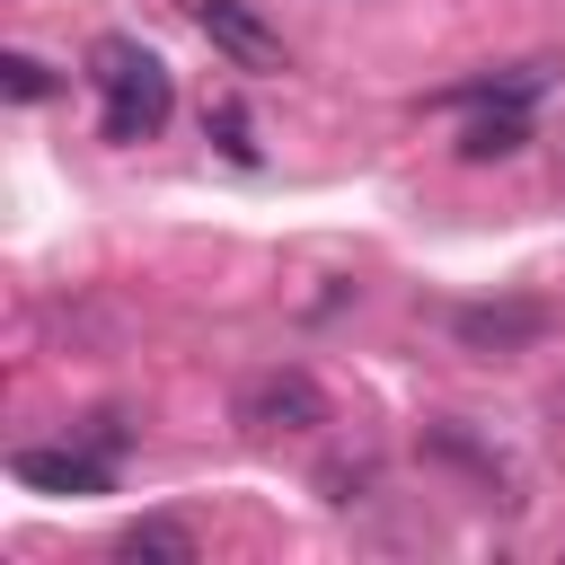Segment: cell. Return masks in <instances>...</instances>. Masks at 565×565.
<instances>
[{
    "label": "cell",
    "mask_w": 565,
    "mask_h": 565,
    "mask_svg": "<svg viewBox=\"0 0 565 565\" xmlns=\"http://www.w3.org/2000/svg\"><path fill=\"white\" fill-rule=\"evenodd\" d=\"M88 88L106 97V141H150L168 124V106H177L168 62L150 44H132V35H97L88 44Z\"/></svg>",
    "instance_id": "cell-1"
},
{
    "label": "cell",
    "mask_w": 565,
    "mask_h": 565,
    "mask_svg": "<svg viewBox=\"0 0 565 565\" xmlns=\"http://www.w3.org/2000/svg\"><path fill=\"white\" fill-rule=\"evenodd\" d=\"M238 424L247 433H318L327 424V388L309 380V371H256L247 388H238Z\"/></svg>",
    "instance_id": "cell-2"
},
{
    "label": "cell",
    "mask_w": 565,
    "mask_h": 565,
    "mask_svg": "<svg viewBox=\"0 0 565 565\" xmlns=\"http://www.w3.org/2000/svg\"><path fill=\"white\" fill-rule=\"evenodd\" d=\"M185 18L203 26V44L230 62V71H247V79H265V71H282V35L247 9V0H185Z\"/></svg>",
    "instance_id": "cell-3"
},
{
    "label": "cell",
    "mask_w": 565,
    "mask_h": 565,
    "mask_svg": "<svg viewBox=\"0 0 565 565\" xmlns=\"http://www.w3.org/2000/svg\"><path fill=\"white\" fill-rule=\"evenodd\" d=\"M547 327H556L547 300H459L450 309V335L468 353H530V344H547Z\"/></svg>",
    "instance_id": "cell-4"
},
{
    "label": "cell",
    "mask_w": 565,
    "mask_h": 565,
    "mask_svg": "<svg viewBox=\"0 0 565 565\" xmlns=\"http://www.w3.org/2000/svg\"><path fill=\"white\" fill-rule=\"evenodd\" d=\"M9 477L35 486V494H106V486H115V459H106L97 441H88V450H18Z\"/></svg>",
    "instance_id": "cell-5"
},
{
    "label": "cell",
    "mask_w": 565,
    "mask_h": 565,
    "mask_svg": "<svg viewBox=\"0 0 565 565\" xmlns=\"http://www.w3.org/2000/svg\"><path fill=\"white\" fill-rule=\"evenodd\" d=\"M115 556H124V565H194L203 539H194L185 521H159V512H150V521H132V530L115 539Z\"/></svg>",
    "instance_id": "cell-6"
},
{
    "label": "cell",
    "mask_w": 565,
    "mask_h": 565,
    "mask_svg": "<svg viewBox=\"0 0 565 565\" xmlns=\"http://www.w3.org/2000/svg\"><path fill=\"white\" fill-rule=\"evenodd\" d=\"M521 141H530V115H521V106H486V115L459 132V159H512Z\"/></svg>",
    "instance_id": "cell-7"
},
{
    "label": "cell",
    "mask_w": 565,
    "mask_h": 565,
    "mask_svg": "<svg viewBox=\"0 0 565 565\" xmlns=\"http://www.w3.org/2000/svg\"><path fill=\"white\" fill-rule=\"evenodd\" d=\"M0 88H9L18 106H44V97H53L62 79H53V71H44L35 53H0Z\"/></svg>",
    "instance_id": "cell-8"
},
{
    "label": "cell",
    "mask_w": 565,
    "mask_h": 565,
    "mask_svg": "<svg viewBox=\"0 0 565 565\" xmlns=\"http://www.w3.org/2000/svg\"><path fill=\"white\" fill-rule=\"evenodd\" d=\"M203 132H212L238 168H256V141H247V115H238V106H212V115H203Z\"/></svg>",
    "instance_id": "cell-9"
}]
</instances>
